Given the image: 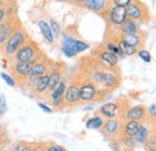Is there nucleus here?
I'll return each mask as SVG.
<instances>
[{"label":"nucleus","instance_id":"dca6fc26","mask_svg":"<svg viewBox=\"0 0 156 151\" xmlns=\"http://www.w3.org/2000/svg\"><path fill=\"white\" fill-rule=\"evenodd\" d=\"M48 79H49V76L48 73H44V75L40 76L33 88V91L34 95L36 96H41V95H44L47 91V86H48Z\"/></svg>","mask_w":156,"mask_h":151},{"label":"nucleus","instance_id":"f8f14e48","mask_svg":"<svg viewBox=\"0 0 156 151\" xmlns=\"http://www.w3.org/2000/svg\"><path fill=\"white\" fill-rule=\"evenodd\" d=\"M61 49H62V53L69 58H72L75 55H77L78 53V48H77V40L70 37V36H66L64 37V41L61 43Z\"/></svg>","mask_w":156,"mask_h":151},{"label":"nucleus","instance_id":"4c0bfd02","mask_svg":"<svg viewBox=\"0 0 156 151\" xmlns=\"http://www.w3.org/2000/svg\"><path fill=\"white\" fill-rule=\"evenodd\" d=\"M4 6H6V2L4 0H0V7H4Z\"/></svg>","mask_w":156,"mask_h":151},{"label":"nucleus","instance_id":"a211bd4d","mask_svg":"<svg viewBox=\"0 0 156 151\" xmlns=\"http://www.w3.org/2000/svg\"><path fill=\"white\" fill-rule=\"evenodd\" d=\"M83 5L88 10H91L96 13H102L106 10V7L108 6L106 0H84Z\"/></svg>","mask_w":156,"mask_h":151},{"label":"nucleus","instance_id":"f257e3e1","mask_svg":"<svg viewBox=\"0 0 156 151\" xmlns=\"http://www.w3.org/2000/svg\"><path fill=\"white\" fill-rule=\"evenodd\" d=\"M28 38H29V36H28L27 31H25L22 26H20V28L9 37V40L6 41V43L4 44L2 49H1L4 57L6 58V59H11V58L16 54V52L27 42Z\"/></svg>","mask_w":156,"mask_h":151},{"label":"nucleus","instance_id":"9b49d317","mask_svg":"<svg viewBox=\"0 0 156 151\" xmlns=\"http://www.w3.org/2000/svg\"><path fill=\"white\" fill-rule=\"evenodd\" d=\"M66 90V83L64 80H61L59 83V85L51 93V102L57 106V107H61L65 106V101H64V94Z\"/></svg>","mask_w":156,"mask_h":151},{"label":"nucleus","instance_id":"1a4fd4ad","mask_svg":"<svg viewBox=\"0 0 156 151\" xmlns=\"http://www.w3.org/2000/svg\"><path fill=\"white\" fill-rule=\"evenodd\" d=\"M119 82H120V77L115 71L112 70V67L109 70L105 68L103 77H102V86H105L107 89H112V88L118 86Z\"/></svg>","mask_w":156,"mask_h":151},{"label":"nucleus","instance_id":"f704fd0d","mask_svg":"<svg viewBox=\"0 0 156 151\" xmlns=\"http://www.w3.org/2000/svg\"><path fill=\"white\" fill-rule=\"evenodd\" d=\"M48 151H65V148L60 146V145H52V146H48L47 148Z\"/></svg>","mask_w":156,"mask_h":151},{"label":"nucleus","instance_id":"2f4dec72","mask_svg":"<svg viewBox=\"0 0 156 151\" xmlns=\"http://www.w3.org/2000/svg\"><path fill=\"white\" fill-rule=\"evenodd\" d=\"M6 108H7L6 97H5V95H1V96H0V115H4V114H5Z\"/></svg>","mask_w":156,"mask_h":151},{"label":"nucleus","instance_id":"7c9ffc66","mask_svg":"<svg viewBox=\"0 0 156 151\" xmlns=\"http://www.w3.org/2000/svg\"><path fill=\"white\" fill-rule=\"evenodd\" d=\"M49 26H51V29H52L54 36H59V35H60V26H59V24L55 20L51 19V25H49Z\"/></svg>","mask_w":156,"mask_h":151},{"label":"nucleus","instance_id":"f3484780","mask_svg":"<svg viewBox=\"0 0 156 151\" xmlns=\"http://www.w3.org/2000/svg\"><path fill=\"white\" fill-rule=\"evenodd\" d=\"M98 60L102 61V62H103L105 65H107V66L114 67V66L118 65L119 58H118V55H115L114 53L109 52L108 49H103V51H101V52L98 53Z\"/></svg>","mask_w":156,"mask_h":151},{"label":"nucleus","instance_id":"c9c22d12","mask_svg":"<svg viewBox=\"0 0 156 151\" xmlns=\"http://www.w3.org/2000/svg\"><path fill=\"white\" fill-rule=\"evenodd\" d=\"M39 107L42 109V111H43V112H46V113H48V114L53 112V111H52L49 107H47V106H46V104H43V103H39Z\"/></svg>","mask_w":156,"mask_h":151},{"label":"nucleus","instance_id":"a878e982","mask_svg":"<svg viewBox=\"0 0 156 151\" xmlns=\"http://www.w3.org/2000/svg\"><path fill=\"white\" fill-rule=\"evenodd\" d=\"M103 125V119L98 115H95L93 118H90L88 121H87V127L88 128H94V130H98L101 128Z\"/></svg>","mask_w":156,"mask_h":151},{"label":"nucleus","instance_id":"c756f323","mask_svg":"<svg viewBox=\"0 0 156 151\" xmlns=\"http://www.w3.org/2000/svg\"><path fill=\"white\" fill-rule=\"evenodd\" d=\"M0 75H1L2 79L5 80V83H6L7 85H10V86H15V85H16V82H15V79H13V78H12L11 76L6 75L5 72H1Z\"/></svg>","mask_w":156,"mask_h":151},{"label":"nucleus","instance_id":"4468645a","mask_svg":"<svg viewBox=\"0 0 156 151\" xmlns=\"http://www.w3.org/2000/svg\"><path fill=\"white\" fill-rule=\"evenodd\" d=\"M147 111L143 106H136L130 108L126 113H125V119L126 120H136V121H142L145 119Z\"/></svg>","mask_w":156,"mask_h":151},{"label":"nucleus","instance_id":"bb28decb","mask_svg":"<svg viewBox=\"0 0 156 151\" xmlns=\"http://www.w3.org/2000/svg\"><path fill=\"white\" fill-rule=\"evenodd\" d=\"M122 143L125 146L130 148V149H135L136 144L138 143L136 139V137H131V135H124L122 137Z\"/></svg>","mask_w":156,"mask_h":151},{"label":"nucleus","instance_id":"ea45409f","mask_svg":"<svg viewBox=\"0 0 156 151\" xmlns=\"http://www.w3.org/2000/svg\"><path fill=\"white\" fill-rule=\"evenodd\" d=\"M71 1H73V2H83L84 0H71Z\"/></svg>","mask_w":156,"mask_h":151},{"label":"nucleus","instance_id":"20e7f679","mask_svg":"<svg viewBox=\"0 0 156 151\" xmlns=\"http://www.w3.org/2000/svg\"><path fill=\"white\" fill-rule=\"evenodd\" d=\"M22 26L20 20L16 16H6L0 23V51L2 49L4 44L9 37L20 28Z\"/></svg>","mask_w":156,"mask_h":151},{"label":"nucleus","instance_id":"a19ab883","mask_svg":"<svg viewBox=\"0 0 156 151\" xmlns=\"http://www.w3.org/2000/svg\"><path fill=\"white\" fill-rule=\"evenodd\" d=\"M57 1H66V0H57Z\"/></svg>","mask_w":156,"mask_h":151},{"label":"nucleus","instance_id":"393cba45","mask_svg":"<svg viewBox=\"0 0 156 151\" xmlns=\"http://www.w3.org/2000/svg\"><path fill=\"white\" fill-rule=\"evenodd\" d=\"M148 138H149V131H148L147 126L140 124V125H139V128H138V132H137V134H136L137 142L144 144Z\"/></svg>","mask_w":156,"mask_h":151},{"label":"nucleus","instance_id":"412c9836","mask_svg":"<svg viewBox=\"0 0 156 151\" xmlns=\"http://www.w3.org/2000/svg\"><path fill=\"white\" fill-rule=\"evenodd\" d=\"M119 38H120L121 41H124L125 43L136 47L137 49L142 46V43H144V41H142V38L138 35V33H137V34H122V33H121V34L119 35Z\"/></svg>","mask_w":156,"mask_h":151},{"label":"nucleus","instance_id":"58836bf2","mask_svg":"<svg viewBox=\"0 0 156 151\" xmlns=\"http://www.w3.org/2000/svg\"><path fill=\"white\" fill-rule=\"evenodd\" d=\"M4 1L6 2V5H7V4H12V2H13V0H4Z\"/></svg>","mask_w":156,"mask_h":151},{"label":"nucleus","instance_id":"473e14b6","mask_svg":"<svg viewBox=\"0 0 156 151\" xmlns=\"http://www.w3.org/2000/svg\"><path fill=\"white\" fill-rule=\"evenodd\" d=\"M131 1H132V0H113L112 2H113L114 5H118V6H124V7H126Z\"/></svg>","mask_w":156,"mask_h":151},{"label":"nucleus","instance_id":"72a5a7b5","mask_svg":"<svg viewBox=\"0 0 156 151\" xmlns=\"http://www.w3.org/2000/svg\"><path fill=\"white\" fill-rule=\"evenodd\" d=\"M148 113L151 118H156V103L155 104H151L149 108H148Z\"/></svg>","mask_w":156,"mask_h":151},{"label":"nucleus","instance_id":"c85d7f7f","mask_svg":"<svg viewBox=\"0 0 156 151\" xmlns=\"http://www.w3.org/2000/svg\"><path fill=\"white\" fill-rule=\"evenodd\" d=\"M138 55H139V58H140L142 60H144L145 62H150V61H151V55H150V53H149L148 51H145V49H139V51H138Z\"/></svg>","mask_w":156,"mask_h":151},{"label":"nucleus","instance_id":"e433bc0d","mask_svg":"<svg viewBox=\"0 0 156 151\" xmlns=\"http://www.w3.org/2000/svg\"><path fill=\"white\" fill-rule=\"evenodd\" d=\"M5 17H6V6L0 7V23H1V20Z\"/></svg>","mask_w":156,"mask_h":151},{"label":"nucleus","instance_id":"6e6552de","mask_svg":"<svg viewBox=\"0 0 156 151\" xmlns=\"http://www.w3.org/2000/svg\"><path fill=\"white\" fill-rule=\"evenodd\" d=\"M64 101H65V106H75L79 103V83L75 82L69 86H66Z\"/></svg>","mask_w":156,"mask_h":151},{"label":"nucleus","instance_id":"5701e85b","mask_svg":"<svg viewBox=\"0 0 156 151\" xmlns=\"http://www.w3.org/2000/svg\"><path fill=\"white\" fill-rule=\"evenodd\" d=\"M39 28L41 30V33H42V35H43V37L47 40V42L48 43H53L54 42V35H53V31H52L51 26L48 25V23L44 22V20H40Z\"/></svg>","mask_w":156,"mask_h":151},{"label":"nucleus","instance_id":"0eeeda50","mask_svg":"<svg viewBox=\"0 0 156 151\" xmlns=\"http://www.w3.org/2000/svg\"><path fill=\"white\" fill-rule=\"evenodd\" d=\"M126 12H127V18H131L133 20H144L145 15H148V7L139 0H132L127 6H126Z\"/></svg>","mask_w":156,"mask_h":151},{"label":"nucleus","instance_id":"4be33fe9","mask_svg":"<svg viewBox=\"0 0 156 151\" xmlns=\"http://www.w3.org/2000/svg\"><path fill=\"white\" fill-rule=\"evenodd\" d=\"M119 28L122 34H137L138 33V25H137L136 20L131 18L125 19V22Z\"/></svg>","mask_w":156,"mask_h":151},{"label":"nucleus","instance_id":"f03ea898","mask_svg":"<svg viewBox=\"0 0 156 151\" xmlns=\"http://www.w3.org/2000/svg\"><path fill=\"white\" fill-rule=\"evenodd\" d=\"M7 60L10 62L9 68L11 72V77L15 79L16 85H20V88L25 86L27 78L34 61H16L13 59H7Z\"/></svg>","mask_w":156,"mask_h":151},{"label":"nucleus","instance_id":"cd10ccee","mask_svg":"<svg viewBox=\"0 0 156 151\" xmlns=\"http://www.w3.org/2000/svg\"><path fill=\"white\" fill-rule=\"evenodd\" d=\"M107 49L109 51V52H112V53H114L115 55L119 57H122L124 55V53H122V51L120 49V47L115 44V43H113V42H109V43H107Z\"/></svg>","mask_w":156,"mask_h":151},{"label":"nucleus","instance_id":"ddd939ff","mask_svg":"<svg viewBox=\"0 0 156 151\" xmlns=\"http://www.w3.org/2000/svg\"><path fill=\"white\" fill-rule=\"evenodd\" d=\"M102 131L106 135H117L119 132H121V122L115 118H111L108 121L103 122Z\"/></svg>","mask_w":156,"mask_h":151},{"label":"nucleus","instance_id":"423d86ee","mask_svg":"<svg viewBox=\"0 0 156 151\" xmlns=\"http://www.w3.org/2000/svg\"><path fill=\"white\" fill-rule=\"evenodd\" d=\"M98 88L90 79L79 83V102L88 103L94 101L98 96Z\"/></svg>","mask_w":156,"mask_h":151},{"label":"nucleus","instance_id":"b1692460","mask_svg":"<svg viewBox=\"0 0 156 151\" xmlns=\"http://www.w3.org/2000/svg\"><path fill=\"white\" fill-rule=\"evenodd\" d=\"M118 46L120 47V49L122 51L124 55H129V57H132L137 53V48L133 46H130L127 43H125L124 41H121L120 38H118Z\"/></svg>","mask_w":156,"mask_h":151},{"label":"nucleus","instance_id":"aec40b11","mask_svg":"<svg viewBox=\"0 0 156 151\" xmlns=\"http://www.w3.org/2000/svg\"><path fill=\"white\" fill-rule=\"evenodd\" d=\"M119 109L120 108H119L118 103L112 102V103H106L105 106H102L100 108V113H101V115L111 119V118H117L119 115Z\"/></svg>","mask_w":156,"mask_h":151},{"label":"nucleus","instance_id":"2eb2a0df","mask_svg":"<svg viewBox=\"0 0 156 151\" xmlns=\"http://www.w3.org/2000/svg\"><path fill=\"white\" fill-rule=\"evenodd\" d=\"M49 70H51V72L48 73L49 79H48V86H47V91H46L48 94H51L58 86L59 83L61 82V72H60V70L59 68L53 70L52 67H49Z\"/></svg>","mask_w":156,"mask_h":151},{"label":"nucleus","instance_id":"39448f33","mask_svg":"<svg viewBox=\"0 0 156 151\" xmlns=\"http://www.w3.org/2000/svg\"><path fill=\"white\" fill-rule=\"evenodd\" d=\"M103 12H106V15H107V20L114 26H120L125 22V19L127 18L126 7L118 6L114 4L108 5Z\"/></svg>","mask_w":156,"mask_h":151},{"label":"nucleus","instance_id":"9d476101","mask_svg":"<svg viewBox=\"0 0 156 151\" xmlns=\"http://www.w3.org/2000/svg\"><path fill=\"white\" fill-rule=\"evenodd\" d=\"M49 62H47L46 60L43 59H40L36 62L33 64L30 71H29V75H28V78H39L40 76L44 75L49 71Z\"/></svg>","mask_w":156,"mask_h":151},{"label":"nucleus","instance_id":"7ed1b4c3","mask_svg":"<svg viewBox=\"0 0 156 151\" xmlns=\"http://www.w3.org/2000/svg\"><path fill=\"white\" fill-rule=\"evenodd\" d=\"M40 57H41V53H40L37 46L30 38H28L27 42L16 52V54L11 59H13L16 61H34V62H36L37 60H40Z\"/></svg>","mask_w":156,"mask_h":151},{"label":"nucleus","instance_id":"6ab92c4d","mask_svg":"<svg viewBox=\"0 0 156 151\" xmlns=\"http://www.w3.org/2000/svg\"><path fill=\"white\" fill-rule=\"evenodd\" d=\"M139 121L136 120H126V122L121 126V133L124 135H131V137H136L138 128H139Z\"/></svg>","mask_w":156,"mask_h":151}]
</instances>
